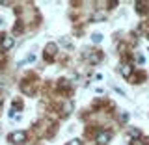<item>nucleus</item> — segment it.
<instances>
[{"label":"nucleus","mask_w":149,"mask_h":145,"mask_svg":"<svg viewBox=\"0 0 149 145\" xmlns=\"http://www.w3.org/2000/svg\"><path fill=\"white\" fill-rule=\"evenodd\" d=\"M9 142L15 143V145H22V143L26 142V132H22V130L11 132V134H9Z\"/></svg>","instance_id":"nucleus-1"},{"label":"nucleus","mask_w":149,"mask_h":145,"mask_svg":"<svg viewBox=\"0 0 149 145\" xmlns=\"http://www.w3.org/2000/svg\"><path fill=\"white\" fill-rule=\"evenodd\" d=\"M56 52H58V46H56V43H49L45 46V58L47 60H52L54 56H56Z\"/></svg>","instance_id":"nucleus-2"},{"label":"nucleus","mask_w":149,"mask_h":145,"mask_svg":"<svg viewBox=\"0 0 149 145\" xmlns=\"http://www.w3.org/2000/svg\"><path fill=\"white\" fill-rule=\"evenodd\" d=\"M108 142H110V132H99V134H97V143L104 145Z\"/></svg>","instance_id":"nucleus-3"},{"label":"nucleus","mask_w":149,"mask_h":145,"mask_svg":"<svg viewBox=\"0 0 149 145\" xmlns=\"http://www.w3.org/2000/svg\"><path fill=\"white\" fill-rule=\"evenodd\" d=\"M119 71H121V74H123L125 78H130V74H132V67H130L129 63H123V65H121V69H119Z\"/></svg>","instance_id":"nucleus-4"},{"label":"nucleus","mask_w":149,"mask_h":145,"mask_svg":"<svg viewBox=\"0 0 149 145\" xmlns=\"http://www.w3.org/2000/svg\"><path fill=\"white\" fill-rule=\"evenodd\" d=\"M11 46H13V37L6 35V37H4V41H2V49H4V50H9Z\"/></svg>","instance_id":"nucleus-5"},{"label":"nucleus","mask_w":149,"mask_h":145,"mask_svg":"<svg viewBox=\"0 0 149 145\" xmlns=\"http://www.w3.org/2000/svg\"><path fill=\"white\" fill-rule=\"evenodd\" d=\"M136 11H138V13H146V11H147L146 2H136Z\"/></svg>","instance_id":"nucleus-6"},{"label":"nucleus","mask_w":149,"mask_h":145,"mask_svg":"<svg viewBox=\"0 0 149 145\" xmlns=\"http://www.w3.org/2000/svg\"><path fill=\"white\" fill-rule=\"evenodd\" d=\"M91 39H93V43H101L102 35H101V34H93V35H91Z\"/></svg>","instance_id":"nucleus-7"},{"label":"nucleus","mask_w":149,"mask_h":145,"mask_svg":"<svg viewBox=\"0 0 149 145\" xmlns=\"http://www.w3.org/2000/svg\"><path fill=\"white\" fill-rule=\"evenodd\" d=\"M129 134H130L132 138H138V136H140V130H136V128H130V130H129Z\"/></svg>","instance_id":"nucleus-8"},{"label":"nucleus","mask_w":149,"mask_h":145,"mask_svg":"<svg viewBox=\"0 0 149 145\" xmlns=\"http://www.w3.org/2000/svg\"><path fill=\"white\" fill-rule=\"evenodd\" d=\"M67 145H82V142H80V139H71Z\"/></svg>","instance_id":"nucleus-9"},{"label":"nucleus","mask_w":149,"mask_h":145,"mask_svg":"<svg viewBox=\"0 0 149 145\" xmlns=\"http://www.w3.org/2000/svg\"><path fill=\"white\" fill-rule=\"evenodd\" d=\"M102 17H104V15H102V13H95V15H93V19H95V21H101Z\"/></svg>","instance_id":"nucleus-10"},{"label":"nucleus","mask_w":149,"mask_h":145,"mask_svg":"<svg viewBox=\"0 0 149 145\" xmlns=\"http://www.w3.org/2000/svg\"><path fill=\"white\" fill-rule=\"evenodd\" d=\"M0 24H2V19H0Z\"/></svg>","instance_id":"nucleus-11"}]
</instances>
